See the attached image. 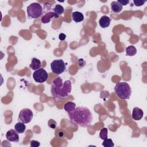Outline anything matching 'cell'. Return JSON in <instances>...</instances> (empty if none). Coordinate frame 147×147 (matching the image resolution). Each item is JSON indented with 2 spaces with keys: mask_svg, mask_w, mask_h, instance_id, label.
I'll return each instance as SVG.
<instances>
[{
  "mask_svg": "<svg viewBox=\"0 0 147 147\" xmlns=\"http://www.w3.org/2000/svg\"><path fill=\"white\" fill-rule=\"evenodd\" d=\"M6 138L10 142H17L19 141V136L18 133L14 129L8 130L6 134Z\"/></svg>",
  "mask_w": 147,
  "mask_h": 147,
  "instance_id": "cell-8",
  "label": "cell"
},
{
  "mask_svg": "<svg viewBox=\"0 0 147 147\" xmlns=\"http://www.w3.org/2000/svg\"><path fill=\"white\" fill-rule=\"evenodd\" d=\"M48 126L52 129H55L56 127V125H57V123L55 121H54L53 119H51L48 121Z\"/></svg>",
  "mask_w": 147,
  "mask_h": 147,
  "instance_id": "cell-21",
  "label": "cell"
},
{
  "mask_svg": "<svg viewBox=\"0 0 147 147\" xmlns=\"http://www.w3.org/2000/svg\"><path fill=\"white\" fill-rule=\"evenodd\" d=\"M33 117L32 111L28 108L22 109L18 115V120L24 123H29Z\"/></svg>",
  "mask_w": 147,
  "mask_h": 147,
  "instance_id": "cell-7",
  "label": "cell"
},
{
  "mask_svg": "<svg viewBox=\"0 0 147 147\" xmlns=\"http://www.w3.org/2000/svg\"><path fill=\"white\" fill-rule=\"evenodd\" d=\"M41 67V61L37 58H33L32 59L31 63L29 65V67L33 70H37Z\"/></svg>",
  "mask_w": 147,
  "mask_h": 147,
  "instance_id": "cell-15",
  "label": "cell"
},
{
  "mask_svg": "<svg viewBox=\"0 0 147 147\" xmlns=\"http://www.w3.org/2000/svg\"><path fill=\"white\" fill-rule=\"evenodd\" d=\"M66 38V35L64 33H60L59 35V38L61 40V41H63Z\"/></svg>",
  "mask_w": 147,
  "mask_h": 147,
  "instance_id": "cell-25",
  "label": "cell"
},
{
  "mask_svg": "<svg viewBox=\"0 0 147 147\" xmlns=\"http://www.w3.org/2000/svg\"><path fill=\"white\" fill-rule=\"evenodd\" d=\"M51 68L53 73L60 75L65 71L66 66L62 59H57L53 60L51 63Z\"/></svg>",
  "mask_w": 147,
  "mask_h": 147,
  "instance_id": "cell-5",
  "label": "cell"
},
{
  "mask_svg": "<svg viewBox=\"0 0 147 147\" xmlns=\"http://www.w3.org/2000/svg\"><path fill=\"white\" fill-rule=\"evenodd\" d=\"M126 55L129 56H133L137 53V49L133 45H130L126 48Z\"/></svg>",
  "mask_w": 147,
  "mask_h": 147,
  "instance_id": "cell-17",
  "label": "cell"
},
{
  "mask_svg": "<svg viewBox=\"0 0 147 147\" xmlns=\"http://www.w3.org/2000/svg\"><path fill=\"white\" fill-rule=\"evenodd\" d=\"M76 109V104L74 102L68 101L64 104V109L68 113L74 111Z\"/></svg>",
  "mask_w": 147,
  "mask_h": 147,
  "instance_id": "cell-13",
  "label": "cell"
},
{
  "mask_svg": "<svg viewBox=\"0 0 147 147\" xmlns=\"http://www.w3.org/2000/svg\"><path fill=\"white\" fill-rule=\"evenodd\" d=\"M114 91L118 97L122 99H128L131 95V89L126 82H118L114 87Z\"/></svg>",
  "mask_w": 147,
  "mask_h": 147,
  "instance_id": "cell-3",
  "label": "cell"
},
{
  "mask_svg": "<svg viewBox=\"0 0 147 147\" xmlns=\"http://www.w3.org/2000/svg\"><path fill=\"white\" fill-rule=\"evenodd\" d=\"M14 129L16 130V131L18 134L23 133L26 129V126L24 124V123L22 122H17L15 126H14Z\"/></svg>",
  "mask_w": 147,
  "mask_h": 147,
  "instance_id": "cell-16",
  "label": "cell"
},
{
  "mask_svg": "<svg viewBox=\"0 0 147 147\" xmlns=\"http://www.w3.org/2000/svg\"><path fill=\"white\" fill-rule=\"evenodd\" d=\"M72 18L75 22H80L84 20V16L82 13L80 11H74L72 14Z\"/></svg>",
  "mask_w": 147,
  "mask_h": 147,
  "instance_id": "cell-12",
  "label": "cell"
},
{
  "mask_svg": "<svg viewBox=\"0 0 147 147\" xmlns=\"http://www.w3.org/2000/svg\"><path fill=\"white\" fill-rule=\"evenodd\" d=\"M146 2L145 1H133V3H134V5L136 6H141L144 5V3Z\"/></svg>",
  "mask_w": 147,
  "mask_h": 147,
  "instance_id": "cell-23",
  "label": "cell"
},
{
  "mask_svg": "<svg viewBox=\"0 0 147 147\" xmlns=\"http://www.w3.org/2000/svg\"><path fill=\"white\" fill-rule=\"evenodd\" d=\"M70 122L78 126L86 127L89 126L93 120V115L87 107H78L75 110L68 113Z\"/></svg>",
  "mask_w": 147,
  "mask_h": 147,
  "instance_id": "cell-1",
  "label": "cell"
},
{
  "mask_svg": "<svg viewBox=\"0 0 147 147\" xmlns=\"http://www.w3.org/2000/svg\"><path fill=\"white\" fill-rule=\"evenodd\" d=\"M107 133H108V130L106 127H103L102 129L99 132V137L104 140L105 139L107 138Z\"/></svg>",
  "mask_w": 147,
  "mask_h": 147,
  "instance_id": "cell-20",
  "label": "cell"
},
{
  "mask_svg": "<svg viewBox=\"0 0 147 147\" xmlns=\"http://www.w3.org/2000/svg\"><path fill=\"white\" fill-rule=\"evenodd\" d=\"M117 2L118 3H119L122 6H123V5L126 6V5H127L130 2V1H128V0H126V1H125V0H118Z\"/></svg>",
  "mask_w": 147,
  "mask_h": 147,
  "instance_id": "cell-24",
  "label": "cell"
},
{
  "mask_svg": "<svg viewBox=\"0 0 147 147\" xmlns=\"http://www.w3.org/2000/svg\"><path fill=\"white\" fill-rule=\"evenodd\" d=\"M71 89L72 86L69 80H65L63 83L62 79L58 77L53 80L51 86V94L55 98L63 99L66 98L68 94L71 92Z\"/></svg>",
  "mask_w": 147,
  "mask_h": 147,
  "instance_id": "cell-2",
  "label": "cell"
},
{
  "mask_svg": "<svg viewBox=\"0 0 147 147\" xmlns=\"http://www.w3.org/2000/svg\"><path fill=\"white\" fill-rule=\"evenodd\" d=\"M110 22H111L110 18L107 16H102L99 21V25L102 28H107L110 25Z\"/></svg>",
  "mask_w": 147,
  "mask_h": 147,
  "instance_id": "cell-11",
  "label": "cell"
},
{
  "mask_svg": "<svg viewBox=\"0 0 147 147\" xmlns=\"http://www.w3.org/2000/svg\"><path fill=\"white\" fill-rule=\"evenodd\" d=\"M33 78L36 82L42 83L47 80L48 74L44 68H40L33 72Z\"/></svg>",
  "mask_w": 147,
  "mask_h": 147,
  "instance_id": "cell-6",
  "label": "cell"
},
{
  "mask_svg": "<svg viewBox=\"0 0 147 147\" xmlns=\"http://www.w3.org/2000/svg\"><path fill=\"white\" fill-rule=\"evenodd\" d=\"M102 145L105 147H113L114 144L111 138H106L102 142Z\"/></svg>",
  "mask_w": 147,
  "mask_h": 147,
  "instance_id": "cell-19",
  "label": "cell"
},
{
  "mask_svg": "<svg viewBox=\"0 0 147 147\" xmlns=\"http://www.w3.org/2000/svg\"><path fill=\"white\" fill-rule=\"evenodd\" d=\"M30 145L32 147H38L40 145V143L38 141L32 140L30 142Z\"/></svg>",
  "mask_w": 147,
  "mask_h": 147,
  "instance_id": "cell-22",
  "label": "cell"
},
{
  "mask_svg": "<svg viewBox=\"0 0 147 147\" xmlns=\"http://www.w3.org/2000/svg\"><path fill=\"white\" fill-rule=\"evenodd\" d=\"M27 15L30 18H38L42 14L43 10L41 5L37 2L30 3L26 9Z\"/></svg>",
  "mask_w": 147,
  "mask_h": 147,
  "instance_id": "cell-4",
  "label": "cell"
},
{
  "mask_svg": "<svg viewBox=\"0 0 147 147\" xmlns=\"http://www.w3.org/2000/svg\"><path fill=\"white\" fill-rule=\"evenodd\" d=\"M53 17L55 18H58L59 16L57 15L56 13L52 11H49L47 13H45L41 18V21L43 24H48L50 22L51 18Z\"/></svg>",
  "mask_w": 147,
  "mask_h": 147,
  "instance_id": "cell-10",
  "label": "cell"
},
{
  "mask_svg": "<svg viewBox=\"0 0 147 147\" xmlns=\"http://www.w3.org/2000/svg\"><path fill=\"white\" fill-rule=\"evenodd\" d=\"M53 10L55 13H56L57 15H58L59 16L64 13V9L60 5H56L54 7V8L53 9Z\"/></svg>",
  "mask_w": 147,
  "mask_h": 147,
  "instance_id": "cell-18",
  "label": "cell"
},
{
  "mask_svg": "<svg viewBox=\"0 0 147 147\" xmlns=\"http://www.w3.org/2000/svg\"><path fill=\"white\" fill-rule=\"evenodd\" d=\"M144 116V112L142 109L139 107H134L132 111L131 117L135 121H139L142 119Z\"/></svg>",
  "mask_w": 147,
  "mask_h": 147,
  "instance_id": "cell-9",
  "label": "cell"
},
{
  "mask_svg": "<svg viewBox=\"0 0 147 147\" xmlns=\"http://www.w3.org/2000/svg\"><path fill=\"white\" fill-rule=\"evenodd\" d=\"M123 6L117 1H113L111 3V9L114 13H119L122 11Z\"/></svg>",
  "mask_w": 147,
  "mask_h": 147,
  "instance_id": "cell-14",
  "label": "cell"
}]
</instances>
